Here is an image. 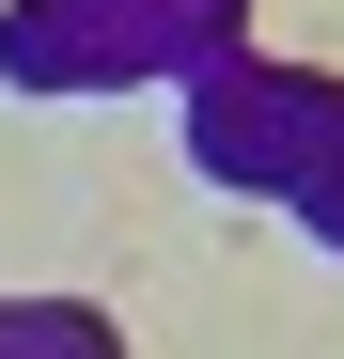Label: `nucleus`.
<instances>
[{
	"label": "nucleus",
	"instance_id": "nucleus-1",
	"mask_svg": "<svg viewBox=\"0 0 344 359\" xmlns=\"http://www.w3.org/2000/svg\"><path fill=\"white\" fill-rule=\"evenodd\" d=\"M235 32H251V0H16V16H0V79H32V94L204 79Z\"/></svg>",
	"mask_w": 344,
	"mask_h": 359
},
{
	"label": "nucleus",
	"instance_id": "nucleus-2",
	"mask_svg": "<svg viewBox=\"0 0 344 359\" xmlns=\"http://www.w3.org/2000/svg\"><path fill=\"white\" fill-rule=\"evenodd\" d=\"M0 359H110L94 313H0Z\"/></svg>",
	"mask_w": 344,
	"mask_h": 359
},
{
	"label": "nucleus",
	"instance_id": "nucleus-3",
	"mask_svg": "<svg viewBox=\"0 0 344 359\" xmlns=\"http://www.w3.org/2000/svg\"><path fill=\"white\" fill-rule=\"evenodd\" d=\"M282 219H298V234H313V250H344V141H329V156L298 172V188H282Z\"/></svg>",
	"mask_w": 344,
	"mask_h": 359
}]
</instances>
